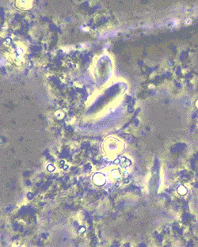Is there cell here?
Returning a JSON list of instances; mask_svg holds the SVG:
<instances>
[{"label":"cell","instance_id":"cell-1","mask_svg":"<svg viewBox=\"0 0 198 247\" xmlns=\"http://www.w3.org/2000/svg\"><path fill=\"white\" fill-rule=\"evenodd\" d=\"M178 192L181 193V194H185V193H186V189H185L184 187H181L178 189Z\"/></svg>","mask_w":198,"mask_h":247},{"label":"cell","instance_id":"cell-2","mask_svg":"<svg viewBox=\"0 0 198 247\" xmlns=\"http://www.w3.org/2000/svg\"><path fill=\"white\" fill-rule=\"evenodd\" d=\"M197 107H198V101H197Z\"/></svg>","mask_w":198,"mask_h":247}]
</instances>
